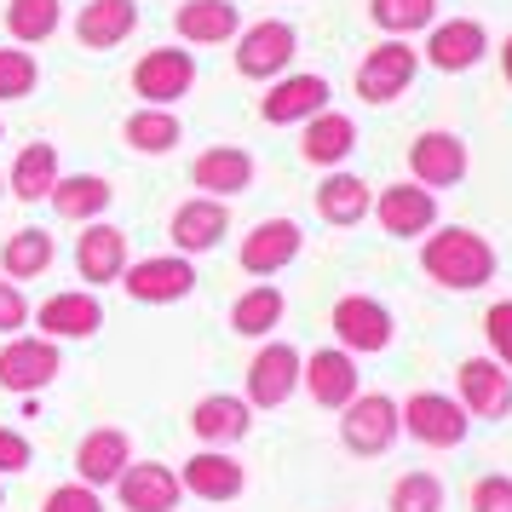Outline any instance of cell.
<instances>
[{"mask_svg":"<svg viewBox=\"0 0 512 512\" xmlns=\"http://www.w3.org/2000/svg\"><path fill=\"white\" fill-rule=\"evenodd\" d=\"M420 265H426V277L443 282V288H484V282L495 277V248H489L478 231H466V225H443V231L426 236Z\"/></svg>","mask_w":512,"mask_h":512,"instance_id":"obj_1","label":"cell"},{"mask_svg":"<svg viewBox=\"0 0 512 512\" xmlns=\"http://www.w3.org/2000/svg\"><path fill=\"white\" fill-rule=\"evenodd\" d=\"M340 438H346L351 455H386L397 443V432H403V415H397V403L386 392H357L340 409Z\"/></svg>","mask_w":512,"mask_h":512,"instance_id":"obj_2","label":"cell"},{"mask_svg":"<svg viewBox=\"0 0 512 512\" xmlns=\"http://www.w3.org/2000/svg\"><path fill=\"white\" fill-rule=\"evenodd\" d=\"M397 415H403V432L415 443H426V449H455V443L472 432V415L443 392H415Z\"/></svg>","mask_w":512,"mask_h":512,"instance_id":"obj_3","label":"cell"},{"mask_svg":"<svg viewBox=\"0 0 512 512\" xmlns=\"http://www.w3.org/2000/svg\"><path fill=\"white\" fill-rule=\"evenodd\" d=\"M455 386H461V403L472 420H501L512 409V374L495 363V357H466L455 369Z\"/></svg>","mask_w":512,"mask_h":512,"instance_id":"obj_4","label":"cell"},{"mask_svg":"<svg viewBox=\"0 0 512 512\" xmlns=\"http://www.w3.org/2000/svg\"><path fill=\"white\" fill-rule=\"evenodd\" d=\"M300 351L288 346V340H271V346H259V357L248 363V403L254 409H282L294 386H300Z\"/></svg>","mask_w":512,"mask_h":512,"instance_id":"obj_5","label":"cell"},{"mask_svg":"<svg viewBox=\"0 0 512 512\" xmlns=\"http://www.w3.org/2000/svg\"><path fill=\"white\" fill-rule=\"evenodd\" d=\"M190 81H196V58L179 52V47H156L133 64V87H139V98H150L156 110H167L173 98H185Z\"/></svg>","mask_w":512,"mask_h":512,"instance_id":"obj_6","label":"cell"},{"mask_svg":"<svg viewBox=\"0 0 512 512\" xmlns=\"http://www.w3.org/2000/svg\"><path fill=\"white\" fill-rule=\"evenodd\" d=\"M121 282H127V294H133L139 305H173V300H185L190 288H196V265H190L185 254L139 259V265L121 271Z\"/></svg>","mask_w":512,"mask_h":512,"instance_id":"obj_7","label":"cell"},{"mask_svg":"<svg viewBox=\"0 0 512 512\" xmlns=\"http://www.w3.org/2000/svg\"><path fill=\"white\" fill-rule=\"evenodd\" d=\"M334 340H340V351H386L392 346V311L369 294H346L334 305Z\"/></svg>","mask_w":512,"mask_h":512,"instance_id":"obj_8","label":"cell"},{"mask_svg":"<svg viewBox=\"0 0 512 512\" xmlns=\"http://www.w3.org/2000/svg\"><path fill=\"white\" fill-rule=\"evenodd\" d=\"M420 58L415 47H403V41H386V47H374L363 58V70H357V98H369V104H392L403 98V87L415 81Z\"/></svg>","mask_w":512,"mask_h":512,"instance_id":"obj_9","label":"cell"},{"mask_svg":"<svg viewBox=\"0 0 512 512\" xmlns=\"http://www.w3.org/2000/svg\"><path fill=\"white\" fill-rule=\"evenodd\" d=\"M300 47V35L277 18H265V24L242 29V47H236V70L248 75V81H271V75L288 70V58Z\"/></svg>","mask_w":512,"mask_h":512,"instance_id":"obj_10","label":"cell"},{"mask_svg":"<svg viewBox=\"0 0 512 512\" xmlns=\"http://www.w3.org/2000/svg\"><path fill=\"white\" fill-rule=\"evenodd\" d=\"M116 489H121V507L127 512H173L179 495H185L179 489V472L173 466H156V461H127Z\"/></svg>","mask_w":512,"mask_h":512,"instance_id":"obj_11","label":"cell"},{"mask_svg":"<svg viewBox=\"0 0 512 512\" xmlns=\"http://www.w3.org/2000/svg\"><path fill=\"white\" fill-rule=\"evenodd\" d=\"M64 369V357L52 340H12V346H0V386L6 392H41L47 380H58Z\"/></svg>","mask_w":512,"mask_h":512,"instance_id":"obj_12","label":"cell"},{"mask_svg":"<svg viewBox=\"0 0 512 512\" xmlns=\"http://www.w3.org/2000/svg\"><path fill=\"white\" fill-rule=\"evenodd\" d=\"M300 380L323 409H346L351 397H357V363H351V351H334V346L311 351L300 363Z\"/></svg>","mask_w":512,"mask_h":512,"instance_id":"obj_13","label":"cell"},{"mask_svg":"<svg viewBox=\"0 0 512 512\" xmlns=\"http://www.w3.org/2000/svg\"><path fill=\"white\" fill-rule=\"evenodd\" d=\"M179 489H190L196 501H236V495L248 489V472H242V461H231L225 449H202V455L185 461Z\"/></svg>","mask_w":512,"mask_h":512,"instance_id":"obj_14","label":"cell"},{"mask_svg":"<svg viewBox=\"0 0 512 512\" xmlns=\"http://www.w3.org/2000/svg\"><path fill=\"white\" fill-rule=\"evenodd\" d=\"M300 225L294 219H259L254 231L242 236V271H254V277H271L282 271L288 259H300Z\"/></svg>","mask_w":512,"mask_h":512,"instance_id":"obj_15","label":"cell"},{"mask_svg":"<svg viewBox=\"0 0 512 512\" xmlns=\"http://www.w3.org/2000/svg\"><path fill=\"white\" fill-rule=\"evenodd\" d=\"M409 167H415V185L443 190V185H461L466 179V144L455 133H420L409 144Z\"/></svg>","mask_w":512,"mask_h":512,"instance_id":"obj_16","label":"cell"},{"mask_svg":"<svg viewBox=\"0 0 512 512\" xmlns=\"http://www.w3.org/2000/svg\"><path fill=\"white\" fill-rule=\"evenodd\" d=\"M438 225V202L426 185H386L380 190V231L386 236H426Z\"/></svg>","mask_w":512,"mask_h":512,"instance_id":"obj_17","label":"cell"},{"mask_svg":"<svg viewBox=\"0 0 512 512\" xmlns=\"http://www.w3.org/2000/svg\"><path fill=\"white\" fill-rule=\"evenodd\" d=\"M317 110H328V81L323 75H288L277 81L265 104H259V116L271 121V127H288V121H311Z\"/></svg>","mask_w":512,"mask_h":512,"instance_id":"obj_18","label":"cell"},{"mask_svg":"<svg viewBox=\"0 0 512 512\" xmlns=\"http://www.w3.org/2000/svg\"><path fill=\"white\" fill-rule=\"evenodd\" d=\"M484 47H489L484 24L455 18V24L432 29V41H426V64H432V70H443V75H461V70H472V64L484 58Z\"/></svg>","mask_w":512,"mask_h":512,"instance_id":"obj_19","label":"cell"},{"mask_svg":"<svg viewBox=\"0 0 512 512\" xmlns=\"http://www.w3.org/2000/svg\"><path fill=\"white\" fill-rule=\"evenodd\" d=\"M75 271H81V282H121V271H127V231L87 225L81 242H75Z\"/></svg>","mask_w":512,"mask_h":512,"instance_id":"obj_20","label":"cell"},{"mask_svg":"<svg viewBox=\"0 0 512 512\" xmlns=\"http://www.w3.org/2000/svg\"><path fill=\"white\" fill-rule=\"evenodd\" d=\"M127 461H133V443H127V432H116V426H98V432H87V438H81V449H75V472H81V484H87V489L116 484Z\"/></svg>","mask_w":512,"mask_h":512,"instance_id":"obj_21","label":"cell"},{"mask_svg":"<svg viewBox=\"0 0 512 512\" xmlns=\"http://www.w3.org/2000/svg\"><path fill=\"white\" fill-rule=\"evenodd\" d=\"M133 29H139V6H133V0H87V6H81V18H75L81 47H93V52L121 47Z\"/></svg>","mask_w":512,"mask_h":512,"instance_id":"obj_22","label":"cell"},{"mask_svg":"<svg viewBox=\"0 0 512 512\" xmlns=\"http://www.w3.org/2000/svg\"><path fill=\"white\" fill-rule=\"evenodd\" d=\"M190 185L196 190H213V196H236V190L254 185V156L248 150H236V144H213L196 156L190 167Z\"/></svg>","mask_w":512,"mask_h":512,"instance_id":"obj_23","label":"cell"},{"mask_svg":"<svg viewBox=\"0 0 512 512\" xmlns=\"http://www.w3.org/2000/svg\"><path fill=\"white\" fill-rule=\"evenodd\" d=\"M231 231V213L219 196H196L185 208L173 213V242H179V254H208L219 248V236Z\"/></svg>","mask_w":512,"mask_h":512,"instance_id":"obj_24","label":"cell"},{"mask_svg":"<svg viewBox=\"0 0 512 512\" xmlns=\"http://www.w3.org/2000/svg\"><path fill=\"white\" fill-rule=\"evenodd\" d=\"M35 323L47 328V340H87L104 328V305L93 294H52L41 311H35Z\"/></svg>","mask_w":512,"mask_h":512,"instance_id":"obj_25","label":"cell"},{"mask_svg":"<svg viewBox=\"0 0 512 512\" xmlns=\"http://www.w3.org/2000/svg\"><path fill=\"white\" fill-rule=\"evenodd\" d=\"M305 162L311 167H334V162H346L351 150H357V121L340 116V110H317L311 116V127H305Z\"/></svg>","mask_w":512,"mask_h":512,"instance_id":"obj_26","label":"cell"},{"mask_svg":"<svg viewBox=\"0 0 512 512\" xmlns=\"http://www.w3.org/2000/svg\"><path fill=\"white\" fill-rule=\"evenodd\" d=\"M248 426H254V415H248L242 397H202L190 409V432L202 443H236V438H248Z\"/></svg>","mask_w":512,"mask_h":512,"instance_id":"obj_27","label":"cell"},{"mask_svg":"<svg viewBox=\"0 0 512 512\" xmlns=\"http://www.w3.org/2000/svg\"><path fill=\"white\" fill-rule=\"evenodd\" d=\"M369 208H374V196L357 173H328L323 185H317V213H323L328 225H363Z\"/></svg>","mask_w":512,"mask_h":512,"instance_id":"obj_28","label":"cell"},{"mask_svg":"<svg viewBox=\"0 0 512 512\" xmlns=\"http://www.w3.org/2000/svg\"><path fill=\"white\" fill-rule=\"evenodd\" d=\"M173 24H179L185 41L213 47V41H231L236 35V6L231 0H185V6L173 12Z\"/></svg>","mask_w":512,"mask_h":512,"instance_id":"obj_29","label":"cell"},{"mask_svg":"<svg viewBox=\"0 0 512 512\" xmlns=\"http://www.w3.org/2000/svg\"><path fill=\"white\" fill-rule=\"evenodd\" d=\"M47 196H52V208H58V219H98V213L110 208L116 190L104 185L98 173H70V179L58 173V185H52Z\"/></svg>","mask_w":512,"mask_h":512,"instance_id":"obj_30","label":"cell"},{"mask_svg":"<svg viewBox=\"0 0 512 512\" xmlns=\"http://www.w3.org/2000/svg\"><path fill=\"white\" fill-rule=\"evenodd\" d=\"M47 265H52V236L47 231H18V236L0 242V271H6L12 282L41 277Z\"/></svg>","mask_w":512,"mask_h":512,"instance_id":"obj_31","label":"cell"},{"mask_svg":"<svg viewBox=\"0 0 512 512\" xmlns=\"http://www.w3.org/2000/svg\"><path fill=\"white\" fill-rule=\"evenodd\" d=\"M58 185V150L52 144H29L24 156L12 162V196L18 202H41Z\"/></svg>","mask_w":512,"mask_h":512,"instance_id":"obj_32","label":"cell"},{"mask_svg":"<svg viewBox=\"0 0 512 512\" xmlns=\"http://www.w3.org/2000/svg\"><path fill=\"white\" fill-rule=\"evenodd\" d=\"M277 323H282V288H254V294H242V300L231 305V328L248 334V340L271 334Z\"/></svg>","mask_w":512,"mask_h":512,"instance_id":"obj_33","label":"cell"},{"mask_svg":"<svg viewBox=\"0 0 512 512\" xmlns=\"http://www.w3.org/2000/svg\"><path fill=\"white\" fill-rule=\"evenodd\" d=\"M127 144H133V150H144V156H162V150H173V144H179V121L150 104V110H139V116H127Z\"/></svg>","mask_w":512,"mask_h":512,"instance_id":"obj_34","label":"cell"},{"mask_svg":"<svg viewBox=\"0 0 512 512\" xmlns=\"http://www.w3.org/2000/svg\"><path fill=\"white\" fill-rule=\"evenodd\" d=\"M6 29L12 41H47L58 29V0H6Z\"/></svg>","mask_w":512,"mask_h":512,"instance_id":"obj_35","label":"cell"},{"mask_svg":"<svg viewBox=\"0 0 512 512\" xmlns=\"http://www.w3.org/2000/svg\"><path fill=\"white\" fill-rule=\"evenodd\" d=\"M374 24L392 29V35H409V29H426L432 24V12H438V0H369Z\"/></svg>","mask_w":512,"mask_h":512,"instance_id":"obj_36","label":"cell"},{"mask_svg":"<svg viewBox=\"0 0 512 512\" xmlns=\"http://www.w3.org/2000/svg\"><path fill=\"white\" fill-rule=\"evenodd\" d=\"M392 512H443V484L432 472H403L392 489Z\"/></svg>","mask_w":512,"mask_h":512,"instance_id":"obj_37","label":"cell"},{"mask_svg":"<svg viewBox=\"0 0 512 512\" xmlns=\"http://www.w3.org/2000/svg\"><path fill=\"white\" fill-rule=\"evenodd\" d=\"M35 81H41V70H35L29 52H12V47L0 52V98H29Z\"/></svg>","mask_w":512,"mask_h":512,"instance_id":"obj_38","label":"cell"},{"mask_svg":"<svg viewBox=\"0 0 512 512\" xmlns=\"http://www.w3.org/2000/svg\"><path fill=\"white\" fill-rule=\"evenodd\" d=\"M484 334H489L495 363L512 374V300H501V305H489V311H484Z\"/></svg>","mask_w":512,"mask_h":512,"instance_id":"obj_39","label":"cell"},{"mask_svg":"<svg viewBox=\"0 0 512 512\" xmlns=\"http://www.w3.org/2000/svg\"><path fill=\"white\" fill-rule=\"evenodd\" d=\"M41 512H104V501H98V489H87V484H58L41 501Z\"/></svg>","mask_w":512,"mask_h":512,"instance_id":"obj_40","label":"cell"},{"mask_svg":"<svg viewBox=\"0 0 512 512\" xmlns=\"http://www.w3.org/2000/svg\"><path fill=\"white\" fill-rule=\"evenodd\" d=\"M472 512H512V478L507 472L478 478V489H472Z\"/></svg>","mask_w":512,"mask_h":512,"instance_id":"obj_41","label":"cell"},{"mask_svg":"<svg viewBox=\"0 0 512 512\" xmlns=\"http://www.w3.org/2000/svg\"><path fill=\"white\" fill-rule=\"evenodd\" d=\"M29 461H35L29 438L12 432V426H0V478H6V472H29Z\"/></svg>","mask_w":512,"mask_h":512,"instance_id":"obj_42","label":"cell"},{"mask_svg":"<svg viewBox=\"0 0 512 512\" xmlns=\"http://www.w3.org/2000/svg\"><path fill=\"white\" fill-rule=\"evenodd\" d=\"M24 323H29V300L18 294V282L0 277V334H12V328H24Z\"/></svg>","mask_w":512,"mask_h":512,"instance_id":"obj_43","label":"cell"},{"mask_svg":"<svg viewBox=\"0 0 512 512\" xmlns=\"http://www.w3.org/2000/svg\"><path fill=\"white\" fill-rule=\"evenodd\" d=\"M501 75H507V87H512V35H507V47H501Z\"/></svg>","mask_w":512,"mask_h":512,"instance_id":"obj_44","label":"cell"},{"mask_svg":"<svg viewBox=\"0 0 512 512\" xmlns=\"http://www.w3.org/2000/svg\"><path fill=\"white\" fill-rule=\"evenodd\" d=\"M0 190H6V179H0Z\"/></svg>","mask_w":512,"mask_h":512,"instance_id":"obj_45","label":"cell"}]
</instances>
